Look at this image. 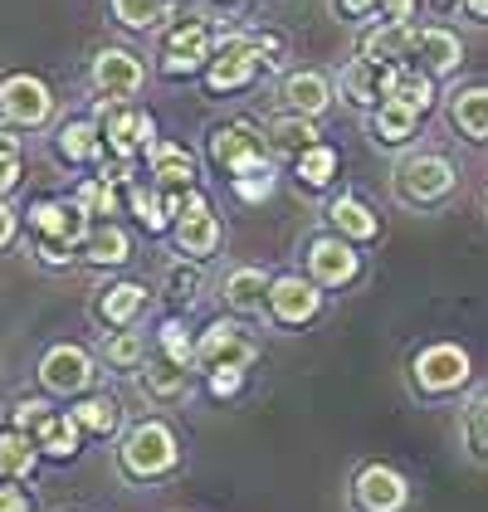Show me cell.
Masks as SVG:
<instances>
[{"mask_svg": "<svg viewBox=\"0 0 488 512\" xmlns=\"http://www.w3.org/2000/svg\"><path fill=\"white\" fill-rule=\"evenodd\" d=\"M142 303H147V288L142 283H113V288H103L98 313L108 317L113 327H122V322H132V317L142 313Z\"/></svg>", "mask_w": 488, "mask_h": 512, "instance_id": "4dcf8cb0", "label": "cell"}, {"mask_svg": "<svg viewBox=\"0 0 488 512\" xmlns=\"http://www.w3.org/2000/svg\"><path fill=\"white\" fill-rule=\"evenodd\" d=\"M54 113V93L49 83L35 74H10L0 83V118L15 122V127H44Z\"/></svg>", "mask_w": 488, "mask_h": 512, "instance_id": "52a82bcc", "label": "cell"}, {"mask_svg": "<svg viewBox=\"0 0 488 512\" xmlns=\"http://www.w3.org/2000/svg\"><path fill=\"white\" fill-rule=\"evenodd\" d=\"M293 176L308 186V191H323L327 181L337 176V152L327 147V142H318V147H308L303 157H298V166H293Z\"/></svg>", "mask_w": 488, "mask_h": 512, "instance_id": "1f68e13d", "label": "cell"}, {"mask_svg": "<svg viewBox=\"0 0 488 512\" xmlns=\"http://www.w3.org/2000/svg\"><path fill=\"white\" fill-rule=\"evenodd\" d=\"M264 142H269V152L274 157H303L308 147H318V122L313 118H298V113H284V118L269 122V132H264Z\"/></svg>", "mask_w": 488, "mask_h": 512, "instance_id": "603a6c76", "label": "cell"}, {"mask_svg": "<svg viewBox=\"0 0 488 512\" xmlns=\"http://www.w3.org/2000/svg\"><path fill=\"white\" fill-rule=\"evenodd\" d=\"M132 215L152 230V235H162L166 225H171V210H166V196L157 186H132Z\"/></svg>", "mask_w": 488, "mask_h": 512, "instance_id": "e575fe53", "label": "cell"}, {"mask_svg": "<svg viewBox=\"0 0 488 512\" xmlns=\"http://www.w3.org/2000/svg\"><path fill=\"white\" fill-rule=\"evenodd\" d=\"M83 215H113L118 210V181H108V176H98V181H83L79 196H74Z\"/></svg>", "mask_w": 488, "mask_h": 512, "instance_id": "74e56055", "label": "cell"}, {"mask_svg": "<svg viewBox=\"0 0 488 512\" xmlns=\"http://www.w3.org/2000/svg\"><path fill=\"white\" fill-rule=\"evenodd\" d=\"M176 249H181L186 259H210V254L220 249V220H215L210 210L181 215V220H176Z\"/></svg>", "mask_w": 488, "mask_h": 512, "instance_id": "7402d4cb", "label": "cell"}, {"mask_svg": "<svg viewBox=\"0 0 488 512\" xmlns=\"http://www.w3.org/2000/svg\"><path fill=\"white\" fill-rule=\"evenodd\" d=\"M327 225L337 230L342 239H352V244H366V239L381 235V220H376V210L357 196H337L327 205Z\"/></svg>", "mask_w": 488, "mask_h": 512, "instance_id": "ffe728a7", "label": "cell"}, {"mask_svg": "<svg viewBox=\"0 0 488 512\" xmlns=\"http://www.w3.org/2000/svg\"><path fill=\"white\" fill-rule=\"evenodd\" d=\"M44 415H49V410H44L40 400H20V405H15V425H20V430H35Z\"/></svg>", "mask_w": 488, "mask_h": 512, "instance_id": "7bdbcfd3", "label": "cell"}, {"mask_svg": "<svg viewBox=\"0 0 488 512\" xmlns=\"http://www.w3.org/2000/svg\"><path fill=\"white\" fill-rule=\"evenodd\" d=\"M357 508L362 512H401L406 508V498H410V488H406V478L401 473H391V469H366L362 478H357Z\"/></svg>", "mask_w": 488, "mask_h": 512, "instance_id": "d6986e66", "label": "cell"}, {"mask_svg": "<svg viewBox=\"0 0 488 512\" xmlns=\"http://www.w3.org/2000/svg\"><path fill=\"white\" fill-rule=\"evenodd\" d=\"M303 264H308V278H313V283H327V288L352 283V278L362 274V254H357V244H352V239H342V235L308 239Z\"/></svg>", "mask_w": 488, "mask_h": 512, "instance_id": "9c48e42d", "label": "cell"}, {"mask_svg": "<svg viewBox=\"0 0 488 512\" xmlns=\"http://www.w3.org/2000/svg\"><path fill=\"white\" fill-rule=\"evenodd\" d=\"M410 49H415V25H396V20H381L376 30H366L362 35V54L366 64H376V69H386V64H406Z\"/></svg>", "mask_w": 488, "mask_h": 512, "instance_id": "ac0fdd59", "label": "cell"}, {"mask_svg": "<svg viewBox=\"0 0 488 512\" xmlns=\"http://www.w3.org/2000/svg\"><path fill=\"white\" fill-rule=\"evenodd\" d=\"M415 5H420V0H381V15L396 20V25H410V20H415Z\"/></svg>", "mask_w": 488, "mask_h": 512, "instance_id": "ee69618b", "label": "cell"}, {"mask_svg": "<svg viewBox=\"0 0 488 512\" xmlns=\"http://www.w3.org/2000/svg\"><path fill=\"white\" fill-rule=\"evenodd\" d=\"M162 347L176 366H186V371L196 366V342H186V327H181V322H166L162 327Z\"/></svg>", "mask_w": 488, "mask_h": 512, "instance_id": "ab89813d", "label": "cell"}, {"mask_svg": "<svg viewBox=\"0 0 488 512\" xmlns=\"http://www.w3.org/2000/svg\"><path fill=\"white\" fill-rule=\"evenodd\" d=\"M215 54V30L205 15H191V20H176L162 40V74L166 79H191L196 69L210 64Z\"/></svg>", "mask_w": 488, "mask_h": 512, "instance_id": "7a4b0ae2", "label": "cell"}, {"mask_svg": "<svg viewBox=\"0 0 488 512\" xmlns=\"http://www.w3.org/2000/svg\"><path fill=\"white\" fill-rule=\"evenodd\" d=\"M103 142L118 152V161H132L137 152H147L157 142V122L142 108H132L127 98H103Z\"/></svg>", "mask_w": 488, "mask_h": 512, "instance_id": "277c9868", "label": "cell"}, {"mask_svg": "<svg viewBox=\"0 0 488 512\" xmlns=\"http://www.w3.org/2000/svg\"><path fill=\"white\" fill-rule=\"evenodd\" d=\"M269 283H274V278L264 274V269L244 264V269H230V274H225L220 293H225V303H230V308H254V303H264V298H269Z\"/></svg>", "mask_w": 488, "mask_h": 512, "instance_id": "f1b7e54d", "label": "cell"}, {"mask_svg": "<svg viewBox=\"0 0 488 512\" xmlns=\"http://www.w3.org/2000/svg\"><path fill=\"white\" fill-rule=\"evenodd\" d=\"M166 288H171L176 298H196V293H201V269H196V259H191V264H176V269L166 274Z\"/></svg>", "mask_w": 488, "mask_h": 512, "instance_id": "b9f144b4", "label": "cell"}, {"mask_svg": "<svg viewBox=\"0 0 488 512\" xmlns=\"http://www.w3.org/2000/svg\"><path fill=\"white\" fill-rule=\"evenodd\" d=\"M230 186H235V200H244V205H259V200H269V196H274V161H259V166L240 171Z\"/></svg>", "mask_w": 488, "mask_h": 512, "instance_id": "8d00e7d4", "label": "cell"}, {"mask_svg": "<svg viewBox=\"0 0 488 512\" xmlns=\"http://www.w3.org/2000/svg\"><path fill=\"white\" fill-rule=\"evenodd\" d=\"M332 83H327V74H318V69H298V74H288L284 83H279V103H284L288 113H298V118H323L327 108H332Z\"/></svg>", "mask_w": 488, "mask_h": 512, "instance_id": "2e32d148", "label": "cell"}, {"mask_svg": "<svg viewBox=\"0 0 488 512\" xmlns=\"http://www.w3.org/2000/svg\"><path fill=\"white\" fill-rule=\"evenodd\" d=\"M10 239H15V210H10V205L0 200V249H5Z\"/></svg>", "mask_w": 488, "mask_h": 512, "instance_id": "c3c4849f", "label": "cell"}, {"mask_svg": "<svg viewBox=\"0 0 488 512\" xmlns=\"http://www.w3.org/2000/svg\"><path fill=\"white\" fill-rule=\"evenodd\" d=\"M176 15V0H113V20L122 30H162Z\"/></svg>", "mask_w": 488, "mask_h": 512, "instance_id": "83f0119b", "label": "cell"}, {"mask_svg": "<svg viewBox=\"0 0 488 512\" xmlns=\"http://www.w3.org/2000/svg\"><path fill=\"white\" fill-rule=\"evenodd\" d=\"M337 93L352 103V108H376L381 103V69L376 64H366L362 54L337 74Z\"/></svg>", "mask_w": 488, "mask_h": 512, "instance_id": "d4e9b609", "label": "cell"}, {"mask_svg": "<svg viewBox=\"0 0 488 512\" xmlns=\"http://www.w3.org/2000/svg\"><path fill=\"white\" fill-rule=\"evenodd\" d=\"M54 147H59V157L74 161V166H83V161H93L98 152H103V127L88 118H74L59 127V137H54Z\"/></svg>", "mask_w": 488, "mask_h": 512, "instance_id": "484cf974", "label": "cell"}, {"mask_svg": "<svg viewBox=\"0 0 488 512\" xmlns=\"http://www.w3.org/2000/svg\"><path fill=\"white\" fill-rule=\"evenodd\" d=\"M83 259H88V264H127V259H132V239H127L122 225L103 220V225H93L88 239H83Z\"/></svg>", "mask_w": 488, "mask_h": 512, "instance_id": "4316f807", "label": "cell"}, {"mask_svg": "<svg viewBox=\"0 0 488 512\" xmlns=\"http://www.w3.org/2000/svg\"><path fill=\"white\" fill-rule=\"evenodd\" d=\"M0 512H30V498L20 488H0Z\"/></svg>", "mask_w": 488, "mask_h": 512, "instance_id": "7dc6e473", "label": "cell"}, {"mask_svg": "<svg viewBox=\"0 0 488 512\" xmlns=\"http://www.w3.org/2000/svg\"><path fill=\"white\" fill-rule=\"evenodd\" d=\"M40 381L59 395H79L88 381H93V361L83 347H54V352L40 361Z\"/></svg>", "mask_w": 488, "mask_h": 512, "instance_id": "e0dca14e", "label": "cell"}, {"mask_svg": "<svg viewBox=\"0 0 488 512\" xmlns=\"http://www.w3.org/2000/svg\"><path fill=\"white\" fill-rule=\"evenodd\" d=\"M269 313L288 322V327H298V322H313V317L323 313V293H318V283L313 278H298V274H284L269 283Z\"/></svg>", "mask_w": 488, "mask_h": 512, "instance_id": "7c38bea8", "label": "cell"}, {"mask_svg": "<svg viewBox=\"0 0 488 512\" xmlns=\"http://www.w3.org/2000/svg\"><path fill=\"white\" fill-rule=\"evenodd\" d=\"M396 186L410 205H435L454 191V161L440 157V152H420L396 171Z\"/></svg>", "mask_w": 488, "mask_h": 512, "instance_id": "8992f818", "label": "cell"}, {"mask_svg": "<svg viewBox=\"0 0 488 512\" xmlns=\"http://www.w3.org/2000/svg\"><path fill=\"white\" fill-rule=\"evenodd\" d=\"M459 15H469V20L488 25V0H464V5H459Z\"/></svg>", "mask_w": 488, "mask_h": 512, "instance_id": "681fc988", "label": "cell"}, {"mask_svg": "<svg viewBox=\"0 0 488 512\" xmlns=\"http://www.w3.org/2000/svg\"><path fill=\"white\" fill-rule=\"evenodd\" d=\"M74 420H79L83 430H93V434H113V430H118V420H122V410H118V400L93 395V400H79Z\"/></svg>", "mask_w": 488, "mask_h": 512, "instance_id": "d590c367", "label": "cell"}, {"mask_svg": "<svg viewBox=\"0 0 488 512\" xmlns=\"http://www.w3.org/2000/svg\"><path fill=\"white\" fill-rule=\"evenodd\" d=\"M240 371H210V391L215 395H230V391H240Z\"/></svg>", "mask_w": 488, "mask_h": 512, "instance_id": "bcb514c9", "label": "cell"}, {"mask_svg": "<svg viewBox=\"0 0 488 512\" xmlns=\"http://www.w3.org/2000/svg\"><path fill=\"white\" fill-rule=\"evenodd\" d=\"M5 161H20V142H15L10 132H0V166H5Z\"/></svg>", "mask_w": 488, "mask_h": 512, "instance_id": "f907efd6", "label": "cell"}, {"mask_svg": "<svg viewBox=\"0 0 488 512\" xmlns=\"http://www.w3.org/2000/svg\"><path fill=\"white\" fill-rule=\"evenodd\" d=\"M464 439H469L474 454H488V391L469 405V415H464Z\"/></svg>", "mask_w": 488, "mask_h": 512, "instance_id": "f35d334b", "label": "cell"}, {"mask_svg": "<svg viewBox=\"0 0 488 512\" xmlns=\"http://www.w3.org/2000/svg\"><path fill=\"white\" fill-rule=\"evenodd\" d=\"M142 386H147L152 400H181L186 386H191V371H186V366H176V361H162V366H152V371H147V381H142Z\"/></svg>", "mask_w": 488, "mask_h": 512, "instance_id": "d6a6232c", "label": "cell"}, {"mask_svg": "<svg viewBox=\"0 0 488 512\" xmlns=\"http://www.w3.org/2000/svg\"><path fill=\"white\" fill-rule=\"evenodd\" d=\"M449 122L469 142H488V88H459L449 98Z\"/></svg>", "mask_w": 488, "mask_h": 512, "instance_id": "cb8c5ba5", "label": "cell"}, {"mask_svg": "<svg viewBox=\"0 0 488 512\" xmlns=\"http://www.w3.org/2000/svg\"><path fill=\"white\" fill-rule=\"evenodd\" d=\"M254 361V342H244L230 322H210L196 342V366L201 371H244Z\"/></svg>", "mask_w": 488, "mask_h": 512, "instance_id": "4fadbf2b", "label": "cell"}, {"mask_svg": "<svg viewBox=\"0 0 488 512\" xmlns=\"http://www.w3.org/2000/svg\"><path fill=\"white\" fill-rule=\"evenodd\" d=\"M332 5H337L347 20H366V15H376V10H381V0H332Z\"/></svg>", "mask_w": 488, "mask_h": 512, "instance_id": "f6af8a7d", "label": "cell"}, {"mask_svg": "<svg viewBox=\"0 0 488 512\" xmlns=\"http://www.w3.org/2000/svg\"><path fill=\"white\" fill-rule=\"evenodd\" d=\"M259 69H264V59H259L254 35H230V40L215 44V54L205 64V88L210 93H240V88L254 83Z\"/></svg>", "mask_w": 488, "mask_h": 512, "instance_id": "3957f363", "label": "cell"}, {"mask_svg": "<svg viewBox=\"0 0 488 512\" xmlns=\"http://www.w3.org/2000/svg\"><path fill=\"white\" fill-rule=\"evenodd\" d=\"M35 469V444H30V434L10 430L0 434V473L5 478H20V473Z\"/></svg>", "mask_w": 488, "mask_h": 512, "instance_id": "836d02e7", "label": "cell"}, {"mask_svg": "<svg viewBox=\"0 0 488 512\" xmlns=\"http://www.w3.org/2000/svg\"><path fill=\"white\" fill-rule=\"evenodd\" d=\"M122 464L127 473H137V478H157L176 464V434L157 425V420H147V425H137V430L127 434V444H122Z\"/></svg>", "mask_w": 488, "mask_h": 512, "instance_id": "ba28073f", "label": "cell"}, {"mask_svg": "<svg viewBox=\"0 0 488 512\" xmlns=\"http://www.w3.org/2000/svg\"><path fill=\"white\" fill-rule=\"evenodd\" d=\"M103 356H108L113 366H137V361H142V337H137V332H118V337L103 342Z\"/></svg>", "mask_w": 488, "mask_h": 512, "instance_id": "60d3db41", "label": "cell"}, {"mask_svg": "<svg viewBox=\"0 0 488 512\" xmlns=\"http://www.w3.org/2000/svg\"><path fill=\"white\" fill-rule=\"evenodd\" d=\"M30 230L40 239V254L49 264H69L74 249L88 239V215L79 205H59V200H35L30 205Z\"/></svg>", "mask_w": 488, "mask_h": 512, "instance_id": "6da1fadb", "label": "cell"}, {"mask_svg": "<svg viewBox=\"0 0 488 512\" xmlns=\"http://www.w3.org/2000/svg\"><path fill=\"white\" fill-rule=\"evenodd\" d=\"M79 420L74 415H44L40 425H35V439H40L44 454H54V459H69L74 449H79Z\"/></svg>", "mask_w": 488, "mask_h": 512, "instance_id": "f546056e", "label": "cell"}, {"mask_svg": "<svg viewBox=\"0 0 488 512\" xmlns=\"http://www.w3.org/2000/svg\"><path fill=\"white\" fill-rule=\"evenodd\" d=\"M210 161L235 181L240 171H249V166H259V161H274V152H269V142L249 127V122H220L215 132H210Z\"/></svg>", "mask_w": 488, "mask_h": 512, "instance_id": "5b68a950", "label": "cell"}, {"mask_svg": "<svg viewBox=\"0 0 488 512\" xmlns=\"http://www.w3.org/2000/svg\"><path fill=\"white\" fill-rule=\"evenodd\" d=\"M142 83H147V69H142V59L132 49H98L93 88L103 98H132V93H142Z\"/></svg>", "mask_w": 488, "mask_h": 512, "instance_id": "5bb4252c", "label": "cell"}, {"mask_svg": "<svg viewBox=\"0 0 488 512\" xmlns=\"http://www.w3.org/2000/svg\"><path fill=\"white\" fill-rule=\"evenodd\" d=\"M415 127H420V113L406 108V103H396V98H381L371 108V132H376L381 147H406L415 137Z\"/></svg>", "mask_w": 488, "mask_h": 512, "instance_id": "44dd1931", "label": "cell"}, {"mask_svg": "<svg viewBox=\"0 0 488 512\" xmlns=\"http://www.w3.org/2000/svg\"><path fill=\"white\" fill-rule=\"evenodd\" d=\"M410 64L425 69L430 79H449V74L464 64V40H459L454 30H445V25H415Z\"/></svg>", "mask_w": 488, "mask_h": 512, "instance_id": "8fae6325", "label": "cell"}, {"mask_svg": "<svg viewBox=\"0 0 488 512\" xmlns=\"http://www.w3.org/2000/svg\"><path fill=\"white\" fill-rule=\"evenodd\" d=\"M415 381H420V391H430V395H445L454 386H464L469 381V352L454 347V342L425 347V352L415 356Z\"/></svg>", "mask_w": 488, "mask_h": 512, "instance_id": "30bf717a", "label": "cell"}, {"mask_svg": "<svg viewBox=\"0 0 488 512\" xmlns=\"http://www.w3.org/2000/svg\"><path fill=\"white\" fill-rule=\"evenodd\" d=\"M147 166H152V186L166 196H181V191H196V157L176 142H152L147 147Z\"/></svg>", "mask_w": 488, "mask_h": 512, "instance_id": "9a60e30c", "label": "cell"}]
</instances>
